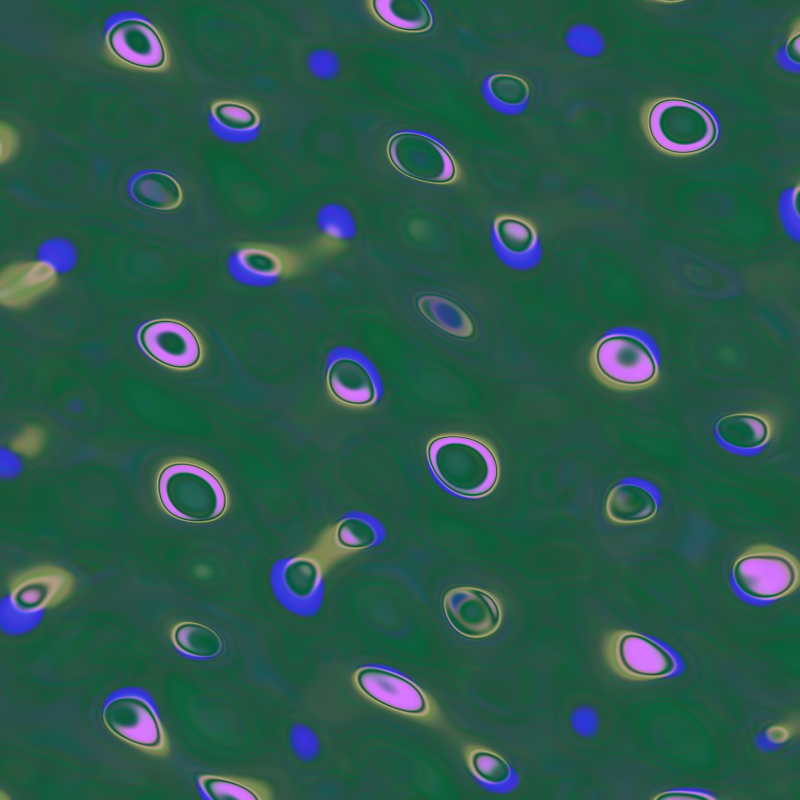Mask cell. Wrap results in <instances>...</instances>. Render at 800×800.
<instances>
[{"label":"cell","instance_id":"obj_18","mask_svg":"<svg viewBox=\"0 0 800 800\" xmlns=\"http://www.w3.org/2000/svg\"><path fill=\"white\" fill-rule=\"evenodd\" d=\"M719 440L739 450H753L766 445L773 434L772 419L761 413L726 414L715 424Z\"/></svg>","mask_w":800,"mask_h":800},{"label":"cell","instance_id":"obj_28","mask_svg":"<svg viewBox=\"0 0 800 800\" xmlns=\"http://www.w3.org/2000/svg\"><path fill=\"white\" fill-rule=\"evenodd\" d=\"M211 117L225 129L247 130L258 126L256 113L247 105L233 101L213 103Z\"/></svg>","mask_w":800,"mask_h":800},{"label":"cell","instance_id":"obj_13","mask_svg":"<svg viewBox=\"0 0 800 800\" xmlns=\"http://www.w3.org/2000/svg\"><path fill=\"white\" fill-rule=\"evenodd\" d=\"M74 587L73 575L55 565H40L15 575L9 582V600L19 613L31 614L64 602Z\"/></svg>","mask_w":800,"mask_h":800},{"label":"cell","instance_id":"obj_23","mask_svg":"<svg viewBox=\"0 0 800 800\" xmlns=\"http://www.w3.org/2000/svg\"><path fill=\"white\" fill-rule=\"evenodd\" d=\"M376 15L387 25L409 32H424L433 24L429 7L419 0H386L373 2Z\"/></svg>","mask_w":800,"mask_h":800},{"label":"cell","instance_id":"obj_15","mask_svg":"<svg viewBox=\"0 0 800 800\" xmlns=\"http://www.w3.org/2000/svg\"><path fill=\"white\" fill-rule=\"evenodd\" d=\"M378 537V528L369 520L347 517L324 530L306 553L326 572L338 560L373 546Z\"/></svg>","mask_w":800,"mask_h":800},{"label":"cell","instance_id":"obj_2","mask_svg":"<svg viewBox=\"0 0 800 800\" xmlns=\"http://www.w3.org/2000/svg\"><path fill=\"white\" fill-rule=\"evenodd\" d=\"M426 457L436 479L458 496L483 498L498 485L499 456L485 439L460 433L441 434L427 443Z\"/></svg>","mask_w":800,"mask_h":800},{"label":"cell","instance_id":"obj_1","mask_svg":"<svg viewBox=\"0 0 800 800\" xmlns=\"http://www.w3.org/2000/svg\"><path fill=\"white\" fill-rule=\"evenodd\" d=\"M156 497L171 517L190 523L221 518L229 493L221 476L209 465L191 458H174L162 465L155 482Z\"/></svg>","mask_w":800,"mask_h":800},{"label":"cell","instance_id":"obj_25","mask_svg":"<svg viewBox=\"0 0 800 800\" xmlns=\"http://www.w3.org/2000/svg\"><path fill=\"white\" fill-rule=\"evenodd\" d=\"M494 234L501 247L513 256H523L533 250L538 232L530 220L511 214L495 217Z\"/></svg>","mask_w":800,"mask_h":800},{"label":"cell","instance_id":"obj_14","mask_svg":"<svg viewBox=\"0 0 800 800\" xmlns=\"http://www.w3.org/2000/svg\"><path fill=\"white\" fill-rule=\"evenodd\" d=\"M58 282L54 266L43 260L12 263L0 274V303L23 308L52 290Z\"/></svg>","mask_w":800,"mask_h":800},{"label":"cell","instance_id":"obj_11","mask_svg":"<svg viewBox=\"0 0 800 800\" xmlns=\"http://www.w3.org/2000/svg\"><path fill=\"white\" fill-rule=\"evenodd\" d=\"M392 164L403 174L425 183L445 184L456 177L449 152L432 138L416 132H400L388 144Z\"/></svg>","mask_w":800,"mask_h":800},{"label":"cell","instance_id":"obj_20","mask_svg":"<svg viewBox=\"0 0 800 800\" xmlns=\"http://www.w3.org/2000/svg\"><path fill=\"white\" fill-rule=\"evenodd\" d=\"M129 195L139 205L161 212L174 211L183 201V190L178 180L158 170L135 175L129 184Z\"/></svg>","mask_w":800,"mask_h":800},{"label":"cell","instance_id":"obj_19","mask_svg":"<svg viewBox=\"0 0 800 800\" xmlns=\"http://www.w3.org/2000/svg\"><path fill=\"white\" fill-rule=\"evenodd\" d=\"M605 514L616 524H637L652 519L658 510L653 493L635 483L614 485L605 499Z\"/></svg>","mask_w":800,"mask_h":800},{"label":"cell","instance_id":"obj_10","mask_svg":"<svg viewBox=\"0 0 800 800\" xmlns=\"http://www.w3.org/2000/svg\"><path fill=\"white\" fill-rule=\"evenodd\" d=\"M442 609L450 626L468 639L494 635L503 620L500 600L489 591L473 586L448 588L442 596Z\"/></svg>","mask_w":800,"mask_h":800},{"label":"cell","instance_id":"obj_29","mask_svg":"<svg viewBox=\"0 0 800 800\" xmlns=\"http://www.w3.org/2000/svg\"><path fill=\"white\" fill-rule=\"evenodd\" d=\"M45 441V430L39 425H29L10 442L9 447L19 455L34 457L41 452Z\"/></svg>","mask_w":800,"mask_h":800},{"label":"cell","instance_id":"obj_16","mask_svg":"<svg viewBox=\"0 0 800 800\" xmlns=\"http://www.w3.org/2000/svg\"><path fill=\"white\" fill-rule=\"evenodd\" d=\"M326 387L337 403L364 408L373 405L378 397L376 384L368 369L359 361L342 356L329 365Z\"/></svg>","mask_w":800,"mask_h":800},{"label":"cell","instance_id":"obj_17","mask_svg":"<svg viewBox=\"0 0 800 800\" xmlns=\"http://www.w3.org/2000/svg\"><path fill=\"white\" fill-rule=\"evenodd\" d=\"M240 265L259 276L292 278L308 265L304 252L263 243H244L236 249Z\"/></svg>","mask_w":800,"mask_h":800},{"label":"cell","instance_id":"obj_24","mask_svg":"<svg viewBox=\"0 0 800 800\" xmlns=\"http://www.w3.org/2000/svg\"><path fill=\"white\" fill-rule=\"evenodd\" d=\"M324 573L317 561L305 552L285 564L282 583L291 597L304 601L317 591Z\"/></svg>","mask_w":800,"mask_h":800},{"label":"cell","instance_id":"obj_12","mask_svg":"<svg viewBox=\"0 0 800 800\" xmlns=\"http://www.w3.org/2000/svg\"><path fill=\"white\" fill-rule=\"evenodd\" d=\"M105 44L115 60L129 67L158 71L167 66L165 40L144 19L129 17L115 22L106 32Z\"/></svg>","mask_w":800,"mask_h":800},{"label":"cell","instance_id":"obj_32","mask_svg":"<svg viewBox=\"0 0 800 800\" xmlns=\"http://www.w3.org/2000/svg\"><path fill=\"white\" fill-rule=\"evenodd\" d=\"M18 138L15 130L4 122L1 123V163L9 159L17 149Z\"/></svg>","mask_w":800,"mask_h":800},{"label":"cell","instance_id":"obj_7","mask_svg":"<svg viewBox=\"0 0 800 800\" xmlns=\"http://www.w3.org/2000/svg\"><path fill=\"white\" fill-rule=\"evenodd\" d=\"M105 728L124 743L153 756L169 753L166 730L150 702L136 694L111 698L101 713Z\"/></svg>","mask_w":800,"mask_h":800},{"label":"cell","instance_id":"obj_31","mask_svg":"<svg viewBox=\"0 0 800 800\" xmlns=\"http://www.w3.org/2000/svg\"><path fill=\"white\" fill-rule=\"evenodd\" d=\"M345 243L340 232L335 229L326 228L325 232L312 244L310 252L316 256L323 257L342 251Z\"/></svg>","mask_w":800,"mask_h":800},{"label":"cell","instance_id":"obj_26","mask_svg":"<svg viewBox=\"0 0 800 800\" xmlns=\"http://www.w3.org/2000/svg\"><path fill=\"white\" fill-rule=\"evenodd\" d=\"M463 755L469 771L486 784L502 785L511 777V768L507 760L487 747L467 745Z\"/></svg>","mask_w":800,"mask_h":800},{"label":"cell","instance_id":"obj_30","mask_svg":"<svg viewBox=\"0 0 800 800\" xmlns=\"http://www.w3.org/2000/svg\"><path fill=\"white\" fill-rule=\"evenodd\" d=\"M310 73L322 80H331L339 73V59L335 53L325 48L312 50L307 57Z\"/></svg>","mask_w":800,"mask_h":800},{"label":"cell","instance_id":"obj_27","mask_svg":"<svg viewBox=\"0 0 800 800\" xmlns=\"http://www.w3.org/2000/svg\"><path fill=\"white\" fill-rule=\"evenodd\" d=\"M487 87L498 103L507 106L523 105L530 96L527 81L513 74L496 73L488 79Z\"/></svg>","mask_w":800,"mask_h":800},{"label":"cell","instance_id":"obj_6","mask_svg":"<svg viewBox=\"0 0 800 800\" xmlns=\"http://www.w3.org/2000/svg\"><path fill=\"white\" fill-rule=\"evenodd\" d=\"M352 682L364 698L386 710L426 723L441 721V712L433 697L397 672L363 666L354 671Z\"/></svg>","mask_w":800,"mask_h":800},{"label":"cell","instance_id":"obj_8","mask_svg":"<svg viewBox=\"0 0 800 800\" xmlns=\"http://www.w3.org/2000/svg\"><path fill=\"white\" fill-rule=\"evenodd\" d=\"M604 656L617 675L633 681L660 679L677 670V661L666 648L630 630L610 633L604 641Z\"/></svg>","mask_w":800,"mask_h":800},{"label":"cell","instance_id":"obj_22","mask_svg":"<svg viewBox=\"0 0 800 800\" xmlns=\"http://www.w3.org/2000/svg\"><path fill=\"white\" fill-rule=\"evenodd\" d=\"M204 794L212 800H270L272 790L263 781L229 775L202 774L197 778Z\"/></svg>","mask_w":800,"mask_h":800},{"label":"cell","instance_id":"obj_5","mask_svg":"<svg viewBox=\"0 0 800 800\" xmlns=\"http://www.w3.org/2000/svg\"><path fill=\"white\" fill-rule=\"evenodd\" d=\"M736 587L755 600H775L799 585V563L790 552L769 544H756L739 555L731 570Z\"/></svg>","mask_w":800,"mask_h":800},{"label":"cell","instance_id":"obj_4","mask_svg":"<svg viewBox=\"0 0 800 800\" xmlns=\"http://www.w3.org/2000/svg\"><path fill=\"white\" fill-rule=\"evenodd\" d=\"M593 376L604 386L617 391H636L656 383V359L641 339L617 333L598 340L589 354Z\"/></svg>","mask_w":800,"mask_h":800},{"label":"cell","instance_id":"obj_21","mask_svg":"<svg viewBox=\"0 0 800 800\" xmlns=\"http://www.w3.org/2000/svg\"><path fill=\"white\" fill-rule=\"evenodd\" d=\"M169 637L176 650L184 655L210 659L224 649L221 635L212 627L196 621H180L172 626Z\"/></svg>","mask_w":800,"mask_h":800},{"label":"cell","instance_id":"obj_9","mask_svg":"<svg viewBox=\"0 0 800 800\" xmlns=\"http://www.w3.org/2000/svg\"><path fill=\"white\" fill-rule=\"evenodd\" d=\"M137 342L149 358L171 370H193L204 359V345L198 333L177 319L146 322L138 329Z\"/></svg>","mask_w":800,"mask_h":800},{"label":"cell","instance_id":"obj_3","mask_svg":"<svg viewBox=\"0 0 800 800\" xmlns=\"http://www.w3.org/2000/svg\"><path fill=\"white\" fill-rule=\"evenodd\" d=\"M644 126L655 147L674 156L703 152L718 136V126L710 112L677 97L653 101L645 112Z\"/></svg>","mask_w":800,"mask_h":800}]
</instances>
